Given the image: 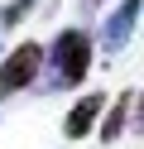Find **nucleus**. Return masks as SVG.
<instances>
[{
  "instance_id": "nucleus-1",
  "label": "nucleus",
  "mask_w": 144,
  "mask_h": 149,
  "mask_svg": "<svg viewBox=\"0 0 144 149\" xmlns=\"http://www.w3.org/2000/svg\"><path fill=\"white\" fill-rule=\"evenodd\" d=\"M91 34L86 29H63L48 43V72H43V91H67L82 87L86 72H91Z\"/></svg>"
},
{
  "instance_id": "nucleus-2",
  "label": "nucleus",
  "mask_w": 144,
  "mask_h": 149,
  "mask_svg": "<svg viewBox=\"0 0 144 149\" xmlns=\"http://www.w3.org/2000/svg\"><path fill=\"white\" fill-rule=\"evenodd\" d=\"M38 72H43V48H38V43H15V48L0 58V101H10L24 87H34Z\"/></svg>"
},
{
  "instance_id": "nucleus-3",
  "label": "nucleus",
  "mask_w": 144,
  "mask_h": 149,
  "mask_svg": "<svg viewBox=\"0 0 144 149\" xmlns=\"http://www.w3.org/2000/svg\"><path fill=\"white\" fill-rule=\"evenodd\" d=\"M139 10H144V0H120V5L101 19V43H96V48L101 53H120L125 43H130L134 24H139Z\"/></svg>"
},
{
  "instance_id": "nucleus-4",
  "label": "nucleus",
  "mask_w": 144,
  "mask_h": 149,
  "mask_svg": "<svg viewBox=\"0 0 144 149\" xmlns=\"http://www.w3.org/2000/svg\"><path fill=\"white\" fill-rule=\"evenodd\" d=\"M101 111H106V96H82L72 111H67V120H63V135L67 139H86L91 130H101Z\"/></svg>"
},
{
  "instance_id": "nucleus-5",
  "label": "nucleus",
  "mask_w": 144,
  "mask_h": 149,
  "mask_svg": "<svg viewBox=\"0 0 144 149\" xmlns=\"http://www.w3.org/2000/svg\"><path fill=\"white\" fill-rule=\"evenodd\" d=\"M125 125H134V96H130V91L111 101V111L101 116V130H96V135L111 144V139H120V135H125Z\"/></svg>"
},
{
  "instance_id": "nucleus-6",
  "label": "nucleus",
  "mask_w": 144,
  "mask_h": 149,
  "mask_svg": "<svg viewBox=\"0 0 144 149\" xmlns=\"http://www.w3.org/2000/svg\"><path fill=\"white\" fill-rule=\"evenodd\" d=\"M29 10H34V0H10V10H0V24L10 29V24H19Z\"/></svg>"
},
{
  "instance_id": "nucleus-7",
  "label": "nucleus",
  "mask_w": 144,
  "mask_h": 149,
  "mask_svg": "<svg viewBox=\"0 0 144 149\" xmlns=\"http://www.w3.org/2000/svg\"><path fill=\"white\" fill-rule=\"evenodd\" d=\"M134 130H139V135H144V91H139V96H134Z\"/></svg>"
},
{
  "instance_id": "nucleus-8",
  "label": "nucleus",
  "mask_w": 144,
  "mask_h": 149,
  "mask_svg": "<svg viewBox=\"0 0 144 149\" xmlns=\"http://www.w3.org/2000/svg\"><path fill=\"white\" fill-rule=\"evenodd\" d=\"M101 5H111V0H82V10L91 15V10H101Z\"/></svg>"
},
{
  "instance_id": "nucleus-9",
  "label": "nucleus",
  "mask_w": 144,
  "mask_h": 149,
  "mask_svg": "<svg viewBox=\"0 0 144 149\" xmlns=\"http://www.w3.org/2000/svg\"><path fill=\"white\" fill-rule=\"evenodd\" d=\"M0 34H5V24H0Z\"/></svg>"
}]
</instances>
